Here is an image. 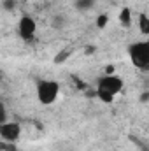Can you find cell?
I'll return each mask as SVG.
<instances>
[{"label":"cell","mask_w":149,"mask_h":151,"mask_svg":"<svg viewBox=\"0 0 149 151\" xmlns=\"http://www.w3.org/2000/svg\"><path fill=\"white\" fill-rule=\"evenodd\" d=\"M139 28H140V34L149 35V16L148 14H139Z\"/></svg>","instance_id":"8"},{"label":"cell","mask_w":149,"mask_h":151,"mask_svg":"<svg viewBox=\"0 0 149 151\" xmlns=\"http://www.w3.org/2000/svg\"><path fill=\"white\" fill-rule=\"evenodd\" d=\"M23 128L18 121H2L0 123V139L4 144H14L19 141Z\"/></svg>","instance_id":"4"},{"label":"cell","mask_w":149,"mask_h":151,"mask_svg":"<svg viewBox=\"0 0 149 151\" xmlns=\"http://www.w3.org/2000/svg\"><path fill=\"white\" fill-rule=\"evenodd\" d=\"M74 7L79 11V12H88L95 7V0H75Z\"/></svg>","instance_id":"7"},{"label":"cell","mask_w":149,"mask_h":151,"mask_svg":"<svg viewBox=\"0 0 149 151\" xmlns=\"http://www.w3.org/2000/svg\"><path fill=\"white\" fill-rule=\"evenodd\" d=\"M117 19H119V25H121V27H125V28L132 27V23H133V14H132V9H130V7H123V9L119 11Z\"/></svg>","instance_id":"6"},{"label":"cell","mask_w":149,"mask_h":151,"mask_svg":"<svg viewBox=\"0 0 149 151\" xmlns=\"http://www.w3.org/2000/svg\"><path fill=\"white\" fill-rule=\"evenodd\" d=\"M107 23H109V16H107V14H100V16L97 18V27H98V28H105Z\"/></svg>","instance_id":"10"},{"label":"cell","mask_w":149,"mask_h":151,"mask_svg":"<svg viewBox=\"0 0 149 151\" xmlns=\"http://www.w3.org/2000/svg\"><path fill=\"white\" fill-rule=\"evenodd\" d=\"M128 58L137 70H149V39L132 42L128 46Z\"/></svg>","instance_id":"2"},{"label":"cell","mask_w":149,"mask_h":151,"mask_svg":"<svg viewBox=\"0 0 149 151\" xmlns=\"http://www.w3.org/2000/svg\"><path fill=\"white\" fill-rule=\"evenodd\" d=\"M35 93H37V100L42 106H51L60 97V83L53 79H42L37 83Z\"/></svg>","instance_id":"3"},{"label":"cell","mask_w":149,"mask_h":151,"mask_svg":"<svg viewBox=\"0 0 149 151\" xmlns=\"http://www.w3.org/2000/svg\"><path fill=\"white\" fill-rule=\"evenodd\" d=\"M70 55H72V49H70V47H65V49H63L58 56H54V63H63V62H65Z\"/></svg>","instance_id":"9"},{"label":"cell","mask_w":149,"mask_h":151,"mask_svg":"<svg viewBox=\"0 0 149 151\" xmlns=\"http://www.w3.org/2000/svg\"><path fill=\"white\" fill-rule=\"evenodd\" d=\"M123 88H125V83L119 76L105 74L97 81V97L104 104H111L116 100L117 95H121Z\"/></svg>","instance_id":"1"},{"label":"cell","mask_w":149,"mask_h":151,"mask_svg":"<svg viewBox=\"0 0 149 151\" xmlns=\"http://www.w3.org/2000/svg\"><path fill=\"white\" fill-rule=\"evenodd\" d=\"M37 34V21L28 16V14H23L18 21V35L23 39V40H32Z\"/></svg>","instance_id":"5"}]
</instances>
